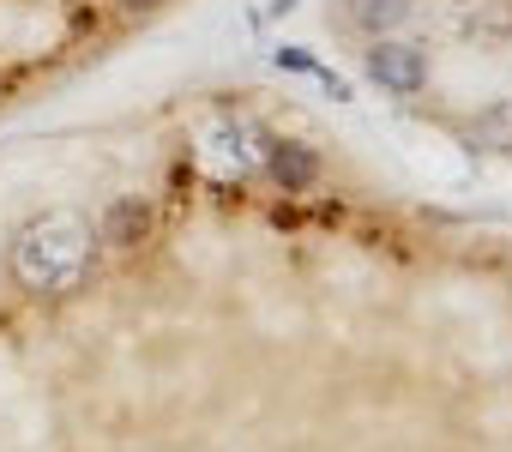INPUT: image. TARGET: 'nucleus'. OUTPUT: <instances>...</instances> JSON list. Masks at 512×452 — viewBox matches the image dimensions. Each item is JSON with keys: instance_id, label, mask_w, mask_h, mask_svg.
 Here are the masks:
<instances>
[{"instance_id": "nucleus-6", "label": "nucleus", "mask_w": 512, "mask_h": 452, "mask_svg": "<svg viewBox=\"0 0 512 452\" xmlns=\"http://www.w3.org/2000/svg\"><path fill=\"white\" fill-rule=\"evenodd\" d=\"M278 67H290V73H314V55H308V49H278Z\"/></svg>"}, {"instance_id": "nucleus-2", "label": "nucleus", "mask_w": 512, "mask_h": 452, "mask_svg": "<svg viewBox=\"0 0 512 452\" xmlns=\"http://www.w3.org/2000/svg\"><path fill=\"white\" fill-rule=\"evenodd\" d=\"M362 67H368L374 85H386V91H398V97H416V91L428 85V55H422V43L374 37V49L362 55Z\"/></svg>"}, {"instance_id": "nucleus-3", "label": "nucleus", "mask_w": 512, "mask_h": 452, "mask_svg": "<svg viewBox=\"0 0 512 452\" xmlns=\"http://www.w3.org/2000/svg\"><path fill=\"white\" fill-rule=\"evenodd\" d=\"M266 175L284 193H308L320 181V151L314 145H296V139H266Z\"/></svg>"}, {"instance_id": "nucleus-7", "label": "nucleus", "mask_w": 512, "mask_h": 452, "mask_svg": "<svg viewBox=\"0 0 512 452\" xmlns=\"http://www.w3.org/2000/svg\"><path fill=\"white\" fill-rule=\"evenodd\" d=\"M127 7H157V0H127Z\"/></svg>"}, {"instance_id": "nucleus-1", "label": "nucleus", "mask_w": 512, "mask_h": 452, "mask_svg": "<svg viewBox=\"0 0 512 452\" xmlns=\"http://www.w3.org/2000/svg\"><path fill=\"white\" fill-rule=\"evenodd\" d=\"M97 260V236L79 211H49L37 223H25L13 242V284L25 296H67L85 284Z\"/></svg>"}, {"instance_id": "nucleus-5", "label": "nucleus", "mask_w": 512, "mask_h": 452, "mask_svg": "<svg viewBox=\"0 0 512 452\" xmlns=\"http://www.w3.org/2000/svg\"><path fill=\"white\" fill-rule=\"evenodd\" d=\"M404 19H410V0H344V25H356L368 37H386Z\"/></svg>"}, {"instance_id": "nucleus-4", "label": "nucleus", "mask_w": 512, "mask_h": 452, "mask_svg": "<svg viewBox=\"0 0 512 452\" xmlns=\"http://www.w3.org/2000/svg\"><path fill=\"white\" fill-rule=\"evenodd\" d=\"M145 230H151V205H145V199H115L97 242H109V248H139Z\"/></svg>"}]
</instances>
